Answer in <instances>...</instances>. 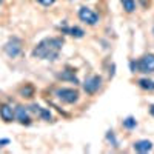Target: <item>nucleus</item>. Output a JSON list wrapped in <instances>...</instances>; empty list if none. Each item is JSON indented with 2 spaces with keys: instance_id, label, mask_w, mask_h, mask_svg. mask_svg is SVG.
Masks as SVG:
<instances>
[{
  "instance_id": "nucleus-1",
  "label": "nucleus",
  "mask_w": 154,
  "mask_h": 154,
  "mask_svg": "<svg viewBox=\"0 0 154 154\" xmlns=\"http://www.w3.org/2000/svg\"><path fill=\"white\" fill-rule=\"evenodd\" d=\"M63 40L57 37H48L40 40L35 48L32 49V57L43 59V60H56L59 57V53L62 49Z\"/></svg>"
},
{
  "instance_id": "nucleus-2",
  "label": "nucleus",
  "mask_w": 154,
  "mask_h": 154,
  "mask_svg": "<svg viewBox=\"0 0 154 154\" xmlns=\"http://www.w3.org/2000/svg\"><path fill=\"white\" fill-rule=\"evenodd\" d=\"M133 71H139V72H154V54H145L137 63H131Z\"/></svg>"
},
{
  "instance_id": "nucleus-3",
  "label": "nucleus",
  "mask_w": 154,
  "mask_h": 154,
  "mask_svg": "<svg viewBox=\"0 0 154 154\" xmlns=\"http://www.w3.org/2000/svg\"><path fill=\"white\" fill-rule=\"evenodd\" d=\"M57 97L65 102V103H74V102L79 100V93L75 89H71V88H62V89H57Z\"/></svg>"
},
{
  "instance_id": "nucleus-4",
  "label": "nucleus",
  "mask_w": 154,
  "mask_h": 154,
  "mask_svg": "<svg viewBox=\"0 0 154 154\" xmlns=\"http://www.w3.org/2000/svg\"><path fill=\"white\" fill-rule=\"evenodd\" d=\"M3 49H5V53L11 57V59H14V57H17L20 53H22V42L19 40V38H11V40L3 46Z\"/></svg>"
},
{
  "instance_id": "nucleus-5",
  "label": "nucleus",
  "mask_w": 154,
  "mask_h": 154,
  "mask_svg": "<svg viewBox=\"0 0 154 154\" xmlns=\"http://www.w3.org/2000/svg\"><path fill=\"white\" fill-rule=\"evenodd\" d=\"M79 19H80L82 22L88 23V25H96V23L99 22V16L96 14L93 9H89V8H86V6H82V8L79 9Z\"/></svg>"
},
{
  "instance_id": "nucleus-6",
  "label": "nucleus",
  "mask_w": 154,
  "mask_h": 154,
  "mask_svg": "<svg viewBox=\"0 0 154 154\" xmlns=\"http://www.w3.org/2000/svg\"><path fill=\"white\" fill-rule=\"evenodd\" d=\"M100 85H102V77L100 75H93V77H89V79H86V82L83 83V89L88 94H94L100 88Z\"/></svg>"
},
{
  "instance_id": "nucleus-7",
  "label": "nucleus",
  "mask_w": 154,
  "mask_h": 154,
  "mask_svg": "<svg viewBox=\"0 0 154 154\" xmlns=\"http://www.w3.org/2000/svg\"><path fill=\"white\" fill-rule=\"evenodd\" d=\"M0 117H2V120L6 122V123L12 122V120H14V117H16L14 109H12L9 105H6V103L0 105Z\"/></svg>"
},
{
  "instance_id": "nucleus-8",
  "label": "nucleus",
  "mask_w": 154,
  "mask_h": 154,
  "mask_svg": "<svg viewBox=\"0 0 154 154\" xmlns=\"http://www.w3.org/2000/svg\"><path fill=\"white\" fill-rule=\"evenodd\" d=\"M14 114H16L17 120H19L22 125H29V123H31L29 114H28V111H26V108H25V106H17V109H16Z\"/></svg>"
},
{
  "instance_id": "nucleus-9",
  "label": "nucleus",
  "mask_w": 154,
  "mask_h": 154,
  "mask_svg": "<svg viewBox=\"0 0 154 154\" xmlns=\"http://www.w3.org/2000/svg\"><path fill=\"white\" fill-rule=\"evenodd\" d=\"M133 148L137 152H148V151H151L152 143L149 142V140H137V142L133 145Z\"/></svg>"
},
{
  "instance_id": "nucleus-10",
  "label": "nucleus",
  "mask_w": 154,
  "mask_h": 154,
  "mask_svg": "<svg viewBox=\"0 0 154 154\" xmlns=\"http://www.w3.org/2000/svg\"><path fill=\"white\" fill-rule=\"evenodd\" d=\"M59 79H62V80H69V82H74V83H79V79L75 77V74H74L72 69H65L63 72H60V74H59Z\"/></svg>"
},
{
  "instance_id": "nucleus-11",
  "label": "nucleus",
  "mask_w": 154,
  "mask_h": 154,
  "mask_svg": "<svg viewBox=\"0 0 154 154\" xmlns=\"http://www.w3.org/2000/svg\"><path fill=\"white\" fill-rule=\"evenodd\" d=\"M31 109L34 111V112H38V116H40V117L43 119V120H51V112L48 111V109H45V108H40L38 105H32L31 106Z\"/></svg>"
},
{
  "instance_id": "nucleus-12",
  "label": "nucleus",
  "mask_w": 154,
  "mask_h": 154,
  "mask_svg": "<svg viewBox=\"0 0 154 154\" xmlns=\"http://www.w3.org/2000/svg\"><path fill=\"white\" fill-rule=\"evenodd\" d=\"M20 94H22V97H26V99L32 97V96H34V88H32V85H25V86L20 89Z\"/></svg>"
},
{
  "instance_id": "nucleus-13",
  "label": "nucleus",
  "mask_w": 154,
  "mask_h": 154,
  "mask_svg": "<svg viewBox=\"0 0 154 154\" xmlns=\"http://www.w3.org/2000/svg\"><path fill=\"white\" fill-rule=\"evenodd\" d=\"M139 85H140V88L148 89V91H152V89H154V82L149 80V79H140L139 80Z\"/></svg>"
},
{
  "instance_id": "nucleus-14",
  "label": "nucleus",
  "mask_w": 154,
  "mask_h": 154,
  "mask_svg": "<svg viewBox=\"0 0 154 154\" xmlns=\"http://www.w3.org/2000/svg\"><path fill=\"white\" fill-rule=\"evenodd\" d=\"M120 2H122L123 9L126 12H133L136 9V2H134V0H120Z\"/></svg>"
},
{
  "instance_id": "nucleus-15",
  "label": "nucleus",
  "mask_w": 154,
  "mask_h": 154,
  "mask_svg": "<svg viewBox=\"0 0 154 154\" xmlns=\"http://www.w3.org/2000/svg\"><path fill=\"white\" fill-rule=\"evenodd\" d=\"M136 119L134 117H126L125 120H123V126L125 128H128V130H133V128H136Z\"/></svg>"
},
{
  "instance_id": "nucleus-16",
  "label": "nucleus",
  "mask_w": 154,
  "mask_h": 154,
  "mask_svg": "<svg viewBox=\"0 0 154 154\" xmlns=\"http://www.w3.org/2000/svg\"><path fill=\"white\" fill-rule=\"evenodd\" d=\"M66 32H69L71 35H74V37H83V29H80V28H77V26H74V28H71V29H65Z\"/></svg>"
},
{
  "instance_id": "nucleus-17",
  "label": "nucleus",
  "mask_w": 154,
  "mask_h": 154,
  "mask_svg": "<svg viewBox=\"0 0 154 154\" xmlns=\"http://www.w3.org/2000/svg\"><path fill=\"white\" fill-rule=\"evenodd\" d=\"M37 2L40 3V5H43V6H51V5L56 2V0H37Z\"/></svg>"
},
{
  "instance_id": "nucleus-18",
  "label": "nucleus",
  "mask_w": 154,
  "mask_h": 154,
  "mask_svg": "<svg viewBox=\"0 0 154 154\" xmlns=\"http://www.w3.org/2000/svg\"><path fill=\"white\" fill-rule=\"evenodd\" d=\"M2 3H3V0H0V5H2Z\"/></svg>"
},
{
  "instance_id": "nucleus-19",
  "label": "nucleus",
  "mask_w": 154,
  "mask_h": 154,
  "mask_svg": "<svg viewBox=\"0 0 154 154\" xmlns=\"http://www.w3.org/2000/svg\"><path fill=\"white\" fill-rule=\"evenodd\" d=\"M152 32H154V29H152Z\"/></svg>"
}]
</instances>
